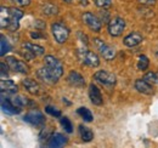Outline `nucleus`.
Returning a JSON list of instances; mask_svg holds the SVG:
<instances>
[{
  "label": "nucleus",
  "instance_id": "nucleus-1",
  "mask_svg": "<svg viewBox=\"0 0 158 148\" xmlns=\"http://www.w3.org/2000/svg\"><path fill=\"white\" fill-rule=\"evenodd\" d=\"M76 55H77L78 60L83 64L89 66V67H93V68L99 67L100 58H99V56L96 55L94 51H90V50H88V49L81 47V49H78V50L76 51Z\"/></svg>",
  "mask_w": 158,
  "mask_h": 148
},
{
  "label": "nucleus",
  "instance_id": "nucleus-2",
  "mask_svg": "<svg viewBox=\"0 0 158 148\" xmlns=\"http://www.w3.org/2000/svg\"><path fill=\"white\" fill-rule=\"evenodd\" d=\"M44 63H45L46 69L52 74L57 80L62 76V74H63V66L60 62L59 58H56L55 56L48 55L44 57Z\"/></svg>",
  "mask_w": 158,
  "mask_h": 148
},
{
  "label": "nucleus",
  "instance_id": "nucleus-3",
  "mask_svg": "<svg viewBox=\"0 0 158 148\" xmlns=\"http://www.w3.org/2000/svg\"><path fill=\"white\" fill-rule=\"evenodd\" d=\"M93 43H94L95 47L98 49V51L100 52V55L102 56L106 61H111L116 57V50L112 46H110L108 44H106L103 40H101L99 38H94Z\"/></svg>",
  "mask_w": 158,
  "mask_h": 148
},
{
  "label": "nucleus",
  "instance_id": "nucleus-4",
  "mask_svg": "<svg viewBox=\"0 0 158 148\" xmlns=\"http://www.w3.org/2000/svg\"><path fill=\"white\" fill-rule=\"evenodd\" d=\"M51 32H52V35L55 38V40L59 44L66 43L68 37H69V29L62 23H52L51 24Z\"/></svg>",
  "mask_w": 158,
  "mask_h": 148
},
{
  "label": "nucleus",
  "instance_id": "nucleus-5",
  "mask_svg": "<svg viewBox=\"0 0 158 148\" xmlns=\"http://www.w3.org/2000/svg\"><path fill=\"white\" fill-rule=\"evenodd\" d=\"M124 29H125V21L122 17L111 18V21L108 22L107 31H108L111 37H119V35H122Z\"/></svg>",
  "mask_w": 158,
  "mask_h": 148
},
{
  "label": "nucleus",
  "instance_id": "nucleus-6",
  "mask_svg": "<svg viewBox=\"0 0 158 148\" xmlns=\"http://www.w3.org/2000/svg\"><path fill=\"white\" fill-rule=\"evenodd\" d=\"M94 79L98 83H100L101 85L108 86V88L114 86L116 85V81H117L114 74L110 73V72H106V71H99V72H96V73L94 74Z\"/></svg>",
  "mask_w": 158,
  "mask_h": 148
},
{
  "label": "nucleus",
  "instance_id": "nucleus-7",
  "mask_svg": "<svg viewBox=\"0 0 158 148\" xmlns=\"http://www.w3.org/2000/svg\"><path fill=\"white\" fill-rule=\"evenodd\" d=\"M23 120L33 126H43L45 124V117L44 114L39 111H31L28 112L24 117Z\"/></svg>",
  "mask_w": 158,
  "mask_h": 148
},
{
  "label": "nucleus",
  "instance_id": "nucleus-8",
  "mask_svg": "<svg viewBox=\"0 0 158 148\" xmlns=\"http://www.w3.org/2000/svg\"><path fill=\"white\" fill-rule=\"evenodd\" d=\"M83 22L89 27V29H91L93 32H96V33H99L102 28L101 21L91 12H84L83 14Z\"/></svg>",
  "mask_w": 158,
  "mask_h": 148
},
{
  "label": "nucleus",
  "instance_id": "nucleus-9",
  "mask_svg": "<svg viewBox=\"0 0 158 148\" xmlns=\"http://www.w3.org/2000/svg\"><path fill=\"white\" fill-rule=\"evenodd\" d=\"M6 64L12 69V71H15V72H17V73H21V74H27L29 72V68H28V66L23 62V61H20V60H17V58H15V57H6Z\"/></svg>",
  "mask_w": 158,
  "mask_h": 148
},
{
  "label": "nucleus",
  "instance_id": "nucleus-10",
  "mask_svg": "<svg viewBox=\"0 0 158 148\" xmlns=\"http://www.w3.org/2000/svg\"><path fill=\"white\" fill-rule=\"evenodd\" d=\"M1 109H2L4 113H6V114H9V115L19 114V113L22 111L21 108L16 107V106L12 103L11 98L7 97V95L5 96V93H1Z\"/></svg>",
  "mask_w": 158,
  "mask_h": 148
},
{
  "label": "nucleus",
  "instance_id": "nucleus-11",
  "mask_svg": "<svg viewBox=\"0 0 158 148\" xmlns=\"http://www.w3.org/2000/svg\"><path fill=\"white\" fill-rule=\"evenodd\" d=\"M10 16H11V23H10V27L7 29L11 32H15L19 29L20 19L23 17V11H21L16 7H11L10 9Z\"/></svg>",
  "mask_w": 158,
  "mask_h": 148
},
{
  "label": "nucleus",
  "instance_id": "nucleus-12",
  "mask_svg": "<svg viewBox=\"0 0 158 148\" xmlns=\"http://www.w3.org/2000/svg\"><path fill=\"white\" fill-rule=\"evenodd\" d=\"M66 143H67V137L60 132H56L50 137L48 142V148H63Z\"/></svg>",
  "mask_w": 158,
  "mask_h": 148
},
{
  "label": "nucleus",
  "instance_id": "nucleus-13",
  "mask_svg": "<svg viewBox=\"0 0 158 148\" xmlns=\"http://www.w3.org/2000/svg\"><path fill=\"white\" fill-rule=\"evenodd\" d=\"M0 90H1V93L15 95L19 91V88H17L15 81L9 80V79H1V81H0Z\"/></svg>",
  "mask_w": 158,
  "mask_h": 148
},
{
  "label": "nucleus",
  "instance_id": "nucleus-14",
  "mask_svg": "<svg viewBox=\"0 0 158 148\" xmlns=\"http://www.w3.org/2000/svg\"><path fill=\"white\" fill-rule=\"evenodd\" d=\"M134 88L136 89V91L143 95H152L155 92L152 84H150L148 81H146L145 79H138L134 83Z\"/></svg>",
  "mask_w": 158,
  "mask_h": 148
},
{
  "label": "nucleus",
  "instance_id": "nucleus-15",
  "mask_svg": "<svg viewBox=\"0 0 158 148\" xmlns=\"http://www.w3.org/2000/svg\"><path fill=\"white\" fill-rule=\"evenodd\" d=\"M22 84H23L24 89L31 93V95H33V96H39L40 93H41V88H40V85L35 80H33V79H31V78H26V79L22 81Z\"/></svg>",
  "mask_w": 158,
  "mask_h": 148
},
{
  "label": "nucleus",
  "instance_id": "nucleus-16",
  "mask_svg": "<svg viewBox=\"0 0 158 148\" xmlns=\"http://www.w3.org/2000/svg\"><path fill=\"white\" fill-rule=\"evenodd\" d=\"M142 40H143V37H142L141 33H139V32H131L130 34H128L127 37L123 39V43L128 47H134V46H138L139 44H141Z\"/></svg>",
  "mask_w": 158,
  "mask_h": 148
},
{
  "label": "nucleus",
  "instance_id": "nucleus-17",
  "mask_svg": "<svg viewBox=\"0 0 158 148\" xmlns=\"http://www.w3.org/2000/svg\"><path fill=\"white\" fill-rule=\"evenodd\" d=\"M89 97H90L91 103H94L95 106H101L103 103L101 91H100L99 88L96 85H94V84L89 85Z\"/></svg>",
  "mask_w": 158,
  "mask_h": 148
},
{
  "label": "nucleus",
  "instance_id": "nucleus-18",
  "mask_svg": "<svg viewBox=\"0 0 158 148\" xmlns=\"http://www.w3.org/2000/svg\"><path fill=\"white\" fill-rule=\"evenodd\" d=\"M67 80L72 86H76V88H84V85H85V79L83 78L81 74L76 72V71L69 72L68 76H67Z\"/></svg>",
  "mask_w": 158,
  "mask_h": 148
},
{
  "label": "nucleus",
  "instance_id": "nucleus-19",
  "mask_svg": "<svg viewBox=\"0 0 158 148\" xmlns=\"http://www.w3.org/2000/svg\"><path fill=\"white\" fill-rule=\"evenodd\" d=\"M37 76L39 78L41 81H44V83H46V84H55V83L59 81L52 74L46 69V67H41V68H39V69L37 71Z\"/></svg>",
  "mask_w": 158,
  "mask_h": 148
},
{
  "label": "nucleus",
  "instance_id": "nucleus-20",
  "mask_svg": "<svg viewBox=\"0 0 158 148\" xmlns=\"http://www.w3.org/2000/svg\"><path fill=\"white\" fill-rule=\"evenodd\" d=\"M10 23H11L10 9L9 7H5V6H1V10H0V27L2 29L4 28H9L10 27Z\"/></svg>",
  "mask_w": 158,
  "mask_h": 148
},
{
  "label": "nucleus",
  "instance_id": "nucleus-21",
  "mask_svg": "<svg viewBox=\"0 0 158 148\" xmlns=\"http://www.w3.org/2000/svg\"><path fill=\"white\" fill-rule=\"evenodd\" d=\"M79 135L84 142H90L94 138V132L84 125H79Z\"/></svg>",
  "mask_w": 158,
  "mask_h": 148
},
{
  "label": "nucleus",
  "instance_id": "nucleus-22",
  "mask_svg": "<svg viewBox=\"0 0 158 148\" xmlns=\"http://www.w3.org/2000/svg\"><path fill=\"white\" fill-rule=\"evenodd\" d=\"M23 47L27 49V50H29L31 52H33L35 56H41L44 55V52H45V49L43 46L37 45V44H33V43H24L23 44Z\"/></svg>",
  "mask_w": 158,
  "mask_h": 148
},
{
  "label": "nucleus",
  "instance_id": "nucleus-23",
  "mask_svg": "<svg viewBox=\"0 0 158 148\" xmlns=\"http://www.w3.org/2000/svg\"><path fill=\"white\" fill-rule=\"evenodd\" d=\"M77 114H78L84 121H88V123L93 121V119H94L93 113L89 111L88 108H85V107H79L78 109H77Z\"/></svg>",
  "mask_w": 158,
  "mask_h": 148
},
{
  "label": "nucleus",
  "instance_id": "nucleus-24",
  "mask_svg": "<svg viewBox=\"0 0 158 148\" xmlns=\"http://www.w3.org/2000/svg\"><path fill=\"white\" fill-rule=\"evenodd\" d=\"M138 69L139 71H146L147 68H148V66H150V61H148V57L145 55H141L139 57L138 60Z\"/></svg>",
  "mask_w": 158,
  "mask_h": 148
},
{
  "label": "nucleus",
  "instance_id": "nucleus-25",
  "mask_svg": "<svg viewBox=\"0 0 158 148\" xmlns=\"http://www.w3.org/2000/svg\"><path fill=\"white\" fill-rule=\"evenodd\" d=\"M43 12H44L45 15L51 16V15H56V14L59 12V9H57V6H55V5H52V4H45V5L43 6Z\"/></svg>",
  "mask_w": 158,
  "mask_h": 148
},
{
  "label": "nucleus",
  "instance_id": "nucleus-26",
  "mask_svg": "<svg viewBox=\"0 0 158 148\" xmlns=\"http://www.w3.org/2000/svg\"><path fill=\"white\" fill-rule=\"evenodd\" d=\"M142 79H145L150 84H158V72H148L142 76Z\"/></svg>",
  "mask_w": 158,
  "mask_h": 148
},
{
  "label": "nucleus",
  "instance_id": "nucleus-27",
  "mask_svg": "<svg viewBox=\"0 0 158 148\" xmlns=\"http://www.w3.org/2000/svg\"><path fill=\"white\" fill-rule=\"evenodd\" d=\"M61 125H62V128L64 129L66 132H68V134H71L72 131H73V128H72V123L69 121V119L67 118V117H63V118H61Z\"/></svg>",
  "mask_w": 158,
  "mask_h": 148
},
{
  "label": "nucleus",
  "instance_id": "nucleus-28",
  "mask_svg": "<svg viewBox=\"0 0 158 148\" xmlns=\"http://www.w3.org/2000/svg\"><path fill=\"white\" fill-rule=\"evenodd\" d=\"M0 43H1V52H0V55L5 56L10 51V49H11V47H10V44H9V41L6 40V38L4 37V35L1 37V41H0Z\"/></svg>",
  "mask_w": 158,
  "mask_h": 148
},
{
  "label": "nucleus",
  "instance_id": "nucleus-29",
  "mask_svg": "<svg viewBox=\"0 0 158 148\" xmlns=\"http://www.w3.org/2000/svg\"><path fill=\"white\" fill-rule=\"evenodd\" d=\"M45 112H46L48 114L55 117V118H60V117H61V111L56 109V108L52 107V106H46V107H45Z\"/></svg>",
  "mask_w": 158,
  "mask_h": 148
},
{
  "label": "nucleus",
  "instance_id": "nucleus-30",
  "mask_svg": "<svg viewBox=\"0 0 158 148\" xmlns=\"http://www.w3.org/2000/svg\"><path fill=\"white\" fill-rule=\"evenodd\" d=\"M95 5L99 6V7H108L112 5V0H94Z\"/></svg>",
  "mask_w": 158,
  "mask_h": 148
},
{
  "label": "nucleus",
  "instance_id": "nucleus-31",
  "mask_svg": "<svg viewBox=\"0 0 158 148\" xmlns=\"http://www.w3.org/2000/svg\"><path fill=\"white\" fill-rule=\"evenodd\" d=\"M0 67H1V79L7 78V76H9V69H7V68H10V67H9L7 64H5L4 62L0 63Z\"/></svg>",
  "mask_w": 158,
  "mask_h": 148
},
{
  "label": "nucleus",
  "instance_id": "nucleus-32",
  "mask_svg": "<svg viewBox=\"0 0 158 148\" xmlns=\"http://www.w3.org/2000/svg\"><path fill=\"white\" fill-rule=\"evenodd\" d=\"M22 55H23V57H24L26 60H33L34 57H37L33 52H31V51H29V50H27V49H23Z\"/></svg>",
  "mask_w": 158,
  "mask_h": 148
},
{
  "label": "nucleus",
  "instance_id": "nucleus-33",
  "mask_svg": "<svg viewBox=\"0 0 158 148\" xmlns=\"http://www.w3.org/2000/svg\"><path fill=\"white\" fill-rule=\"evenodd\" d=\"M11 1L19 6H28L31 2V0H11Z\"/></svg>",
  "mask_w": 158,
  "mask_h": 148
},
{
  "label": "nucleus",
  "instance_id": "nucleus-34",
  "mask_svg": "<svg viewBox=\"0 0 158 148\" xmlns=\"http://www.w3.org/2000/svg\"><path fill=\"white\" fill-rule=\"evenodd\" d=\"M156 1L157 0H139V2L142 4V5H145V6H152V5L156 4Z\"/></svg>",
  "mask_w": 158,
  "mask_h": 148
},
{
  "label": "nucleus",
  "instance_id": "nucleus-35",
  "mask_svg": "<svg viewBox=\"0 0 158 148\" xmlns=\"http://www.w3.org/2000/svg\"><path fill=\"white\" fill-rule=\"evenodd\" d=\"M31 37H32V38H37V39H46V37H45L44 34H41V33H38V32H35V33H31Z\"/></svg>",
  "mask_w": 158,
  "mask_h": 148
},
{
  "label": "nucleus",
  "instance_id": "nucleus-36",
  "mask_svg": "<svg viewBox=\"0 0 158 148\" xmlns=\"http://www.w3.org/2000/svg\"><path fill=\"white\" fill-rule=\"evenodd\" d=\"M78 37L80 38V41H83V43L88 44V37H86V34H84V33L79 32V33H78Z\"/></svg>",
  "mask_w": 158,
  "mask_h": 148
},
{
  "label": "nucleus",
  "instance_id": "nucleus-37",
  "mask_svg": "<svg viewBox=\"0 0 158 148\" xmlns=\"http://www.w3.org/2000/svg\"><path fill=\"white\" fill-rule=\"evenodd\" d=\"M63 1L67 2V4H71V2H72V0H63Z\"/></svg>",
  "mask_w": 158,
  "mask_h": 148
},
{
  "label": "nucleus",
  "instance_id": "nucleus-38",
  "mask_svg": "<svg viewBox=\"0 0 158 148\" xmlns=\"http://www.w3.org/2000/svg\"><path fill=\"white\" fill-rule=\"evenodd\" d=\"M156 55H157V56H158V52H157V54H156Z\"/></svg>",
  "mask_w": 158,
  "mask_h": 148
}]
</instances>
